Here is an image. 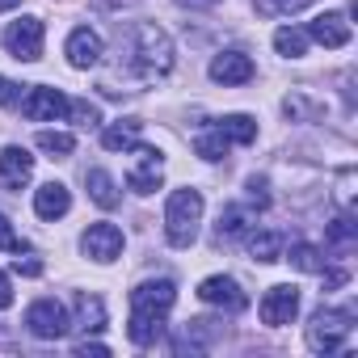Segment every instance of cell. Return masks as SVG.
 <instances>
[{"label": "cell", "instance_id": "6da1fadb", "mask_svg": "<svg viewBox=\"0 0 358 358\" xmlns=\"http://www.w3.org/2000/svg\"><path fill=\"white\" fill-rule=\"evenodd\" d=\"M122 51H127L122 68L135 72V85H152V80H160L173 68V43H169V34L156 22H135L127 30Z\"/></svg>", "mask_w": 358, "mask_h": 358}, {"label": "cell", "instance_id": "7a4b0ae2", "mask_svg": "<svg viewBox=\"0 0 358 358\" xmlns=\"http://www.w3.org/2000/svg\"><path fill=\"white\" fill-rule=\"evenodd\" d=\"M199 224H203V194L199 190H173L164 203V236L173 249H190L199 241Z\"/></svg>", "mask_w": 358, "mask_h": 358}, {"label": "cell", "instance_id": "3957f363", "mask_svg": "<svg viewBox=\"0 0 358 358\" xmlns=\"http://www.w3.org/2000/svg\"><path fill=\"white\" fill-rule=\"evenodd\" d=\"M350 333H354V316H350V312L320 308V312L312 316V324H308V345H312L316 354H337V350H345Z\"/></svg>", "mask_w": 358, "mask_h": 358}, {"label": "cell", "instance_id": "277c9868", "mask_svg": "<svg viewBox=\"0 0 358 358\" xmlns=\"http://www.w3.org/2000/svg\"><path fill=\"white\" fill-rule=\"evenodd\" d=\"M43 38H47V30H43L38 17H17V22H9V30H5V47H9V55L22 59V64H34V59L43 55Z\"/></svg>", "mask_w": 358, "mask_h": 358}, {"label": "cell", "instance_id": "5b68a950", "mask_svg": "<svg viewBox=\"0 0 358 358\" xmlns=\"http://www.w3.org/2000/svg\"><path fill=\"white\" fill-rule=\"evenodd\" d=\"M26 329L34 337H43V341H59L72 329V320H68V312H64L59 299H34L30 312H26Z\"/></svg>", "mask_w": 358, "mask_h": 358}, {"label": "cell", "instance_id": "8992f818", "mask_svg": "<svg viewBox=\"0 0 358 358\" xmlns=\"http://www.w3.org/2000/svg\"><path fill=\"white\" fill-rule=\"evenodd\" d=\"M173 303H177V287L169 278H148L131 291V312L135 316H169Z\"/></svg>", "mask_w": 358, "mask_h": 358}, {"label": "cell", "instance_id": "52a82bcc", "mask_svg": "<svg viewBox=\"0 0 358 358\" xmlns=\"http://www.w3.org/2000/svg\"><path fill=\"white\" fill-rule=\"evenodd\" d=\"M131 152H135V164L127 169V186H131L135 194H152V190H160L164 156H160L156 148H143V143H135Z\"/></svg>", "mask_w": 358, "mask_h": 358}, {"label": "cell", "instance_id": "ba28073f", "mask_svg": "<svg viewBox=\"0 0 358 358\" xmlns=\"http://www.w3.org/2000/svg\"><path fill=\"white\" fill-rule=\"evenodd\" d=\"M257 312H262V324H270V329L291 324V320H295V312H299V287H291V282L270 287V291L262 295Z\"/></svg>", "mask_w": 358, "mask_h": 358}, {"label": "cell", "instance_id": "9c48e42d", "mask_svg": "<svg viewBox=\"0 0 358 358\" xmlns=\"http://www.w3.org/2000/svg\"><path fill=\"white\" fill-rule=\"evenodd\" d=\"M22 114L30 122H55L68 114V97L59 89H47V85H34L26 97H22Z\"/></svg>", "mask_w": 358, "mask_h": 358}, {"label": "cell", "instance_id": "30bf717a", "mask_svg": "<svg viewBox=\"0 0 358 358\" xmlns=\"http://www.w3.org/2000/svg\"><path fill=\"white\" fill-rule=\"evenodd\" d=\"M199 299L211 303V308H228V312H241V308L249 303V295L241 291V282L228 278V274H211V278H203V282H199Z\"/></svg>", "mask_w": 358, "mask_h": 358}, {"label": "cell", "instance_id": "8fae6325", "mask_svg": "<svg viewBox=\"0 0 358 358\" xmlns=\"http://www.w3.org/2000/svg\"><path fill=\"white\" fill-rule=\"evenodd\" d=\"M64 55H68V64L80 68V72L97 68V64H101V34L89 30V26H76V30L68 34V43H64Z\"/></svg>", "mask_w": 358, "mask_h": 358}, {"label": "cell", "instance_id": "7c38bea8", "mask_svg": "<svg viewBox=\"0 0 358 358\" xmlns=\"http://www.w3.org/2000/svg\"><path fill=\"white\" fill-rule=\"evenodd\" d=\"M80 249H85V257H93V262H114L118 253H122V228H114V224H93L85 236H80Z\"/></svg>", "mask_w": 358, "mask_h": 358}, {"label": "cell", "instance_id": "4fadbf2b", "mask_svg": "<svg viewBox=\"0 0 358 358\" xmlns=\"http://www.w3.org/2000/svg\"><path fill=\"white\" fill-rule=\"evenodd\" d=\"M253 59L245 55V51H220L215 59H211V80L215 85H249L253 80Z\"/></svg>", "mask_w": 358, "mask_h": 358}, {"label": "cell", "instance_id": "5bb4252c", "mask_svg": "<svg viewBox=\"0 0 358 358\" xmlns=\"http://www.w3.org/2000/svg\"><path fill=\"white\" fill-rule=\"evenodd\" d=\"M34 177V156L17 143H9L5 152H0V182H5L9 190H22L26 182Z\"/></svg>", "mask_w": 358, "mask_h": 358}, {"label": "cell", "instance_id": "9a60e30c", "mask_svg": "<svg viewBox=\"0 0 358 358\" xmlns=\"http://www.w3.org/2000/svg\"><path fill=\"white\" fill-rule=\"evenodd\" d=\"M350 22H345V13H320L312 26H308V38H316L320 47H329V51H341L345 43H350Z\"/></svg>", "mask_w": 358, "mask_h": 358}, {"label": "cell", "instance_id": "2e32d148", "mask_svg": "<svg viewBox=\"0 0 358 358\" xmlns=\"http://www.w3.org/2000/svg\"><path fill=\"white\" fill-rule=\"evenodd\" d=\"M72 211V194H68V186L64 182H47V186H38L34 190V215L38 220H64Z\"/></svg>", "mask_w": 358, "mask_h": 358}, {"label": "cell", "instance_id": "e0dca14e", "mask_svg": "<svg viewBox=\"0 0 358 358\" xmlns=\"http://www.w3.org/2000/svg\"><path fill=\"white\" fill-rule=\"evenodd\" d=\"M85 186H89V199H93L97 207H106V211L118 207V186H114V177H110L106 169H89V173H85Z\"/></svg>", "mask_w": 358, "mask_h": 358}, {"label": "cell", "instance_id": "ac0fdd59", "mask_svg": "<svg viewBox=\"0 0 358 358\" xmlns=\"http://www.w3.org/2000/svg\"><path fill=\"white\" fill-rule=\"evenodd\" d=\"M139 118H122V122H114V127H106L101 131V148H110V152H131L135 143H139Z\"/></svg>", "mask_w": 358, "mask_h": 358}, {"label": "cell", "instance_id": "d6986e66", "mask_svg": "<svg viewBox=\"0 0 358 358\" xmlns=\"http://www.w3.org/2000/svg\"><path fill=\"white\" fill-rule=\"evenodd\" d=\"M76 329H89V333H97L101 324H106V303L97 299V295H76V320H72Z\"/></svg>", "mask_w": 358, "mask_h": 358}, {"label": "cell", "instance_id": "ffe728a7", "mask_svg": "<svg viewBox=\"0 0 358 358\" xmlns=\"http://www.w3.org/2000/svg\"><path fill=\"white\" fill-rule=\"evenodd\" d=\"M308 30H299V26H282V30H274V51L278 55H287V59H299V55H308Z\"/></svg>", "mask_w": 358, "mask_h": 358}, {"label": "cell", "instance_id": "44dd1931", "mask_svg": "<svg viewBox=\"0 0 358 358\" xmlns=\"http://www.w3.org/2000/svg\"><path fill=\"white\" fill-rule=\"evenodd\" d=\"M215 127L228 135V143H253V139H257V122H253L249 114H228V118H220Z\"/></svg>", "mask_w": 358, "mask_h": 358}, {"label": "cell", "instance_id": "7402d4cb", "mask_svg": "<svg viewBox=\"0 0 358 358\" xmlns=\"http://www.w3.org/2000/svg\"><path fill=\"white\" fill-rule=\"evenodd\" d=\"M287 262H291L295 270H303V274H324V257H320V249L308 245V241H295L291 253H287Z\"/></svg>", "mask_w": 358, "mask_h": 358}, {"label": "cell", "instance_id": "603a6c76", "mask_svg": "<svg viewBox=\"0 0 358 358\" xmlns=\"http://www.w3.org/2000/svg\"><path fill=\"white\" fill-rule=\"evenodd\" d=\"M194 148H199V156H203V160H224L232 143H228V135H224L220 127H207V131L194 139Z\"/></svg>", "mask_w": 358, "mask_h": 358}, {"label": "cell", "instance_id": "cb8c5ba5", "mask_svg": "<svg viewBox=\"0 0 358 358\" xmlns=\"http://www.w3.org/2000/svg\"><path fill=\"white\" fill-rule=\"evenodd\" d=\"M249 253L257 262H278L282 257V236L278 232H253L249 236Z\"/></svg>", "mask_w": 358, "mask_h": 358}, {"label": "cell", "instance_id": "d4e9b609", "mask_svg": "<svg viewBox=\"0 0 358 358\" xmlns=\"http://www.w3.org/2000/svg\"><path fill=\"white\" fill-rule=\"evenodd\" d=\"M38 148L51 152V156H72L76 152V135H68V131H38Z\"/></svg>", "mask_w": 358, "mask_h": 358}, {"label": "cell", "instance_id": "484cf974", "mask_svg": "<svg viewBox=\"0 0 358 358\" xmlns=\"http://www.w3.org/2000/svg\"><path fill=\"white\" fill-rule=\"evenodd\" d=\"M253 5H257V13H262V17H291V13L308 9L312 0H253Z\"/></svg>", "mask_w": 358, "mask_h": 358}, {"label": "cell", "instance_id": "4316f807", "mask_svg": "<svg viewBox=\"0 0 358 358\" xmlns=\"http://www.w3.org/2000/svg\"><path fill=\"white\" fill-rule=\"evenodd\" d=\"M245 220H249V215H245L241 207H228V211H220L215 236H220V241H232V236H241V232H245Z\"/></svg>", "mask_w": 358, "mask_h": 358}, {"label": "cell", "instance_id": "83f0119b", "mask_svg": "<svg viewBox=\"0 0 358 358\" xmlns=\"http://www.w3.org/2000/svg\"><path fill=\"white\" fill-rule=\"evenodd\" d=\"M358 236V224H354V215H337L333 224H329V245H350Z\"/></svg>", "mask_w": 358, "mask_h": 358}, {"label": "cell", "instance_id": "f1b7e54d", "mask_svg": "<svg viewBox=\"0 0 358 358\" xmlns=\"http://www.w3.org/2000/svg\"><path fill=\"white\" fill-rule=\"evenodd\" d=\"M68 114L80 127H97V106H89V101H68Z\"/></svg>", "mask_w": 358, "mask_h": 358}, {"label": "cell", "instance_id": "f546056e", "mask_svg": "<svg viewBox=\"0 0 358 358\" xmlns=\"http://www.w3.org/2000/svg\"><path fill=\"white\" fill-rule=\"evenodd\" d=\"M13 266H17V274H30V278L43 274V262H38L34 253H22V249H17V262H13Z\"/></svg>", "mask_w": 358, "mask_h": 358}, {"label": "cell", "instance_id": "4dcf8cb0", "mask_svg": "<svg viewBox=\"0 0 358 358\" xmlns=\"http://www.w3.org/2000/svg\"><path fill=\"white\" fill-rule=\"evenodd\" d=\"M0 249H13V253L22 249V241H17V232H13V224L5 215H0Z\"/></svg>", "mask_w": 358, "mask_h": 358}, {"label": "cell", "instance_id": "1f68e13d", "mask_svg": "<svg viewBox=\"0 0 358 358\" xmlns=\"http://www.w3.org/2000/svg\"><path fill=\"white\" fill-rule=\"evenodd\" d=\"M22 101V85H13L9 76H0V106H13Z\"/></svg>", "mask_w": 358, "mask_h": 358}, {"label": "cell", "instance_id": "d6a6232c", "mask_svg": "<svg viewBox=\"0 0 358 358\" xmlns=\"http://www.w3.org/2000/svg\"><path fill=\"white\" fill-rule=\"evenodd\" d=\"M5 308H13V282H9V274L0 270V312Z\"/></svg>", "mask_w": 358, "mask_h": 358}, {"label": "cell", "instance_id": "836d02e7", "mask_svg": "<svg viewBox=\"0 0 358 358\" xmlns=\"http://www.w3.org/2000/svg\"><path fill=\"white\" fill-rule=\"evenodd\" d=\"M89 354H110V345H101V341H80V345H76V358H89Z\"/></svg>", "mask_w": 358, "mask_h": 358}, {"label": "cell", "instance_id": "e575fe53", "mask_svg": "<svg viewBox=\"0 0 358 358\" xmlns=\"http://www.w3.org/2000/svg\"><path fill=\"white\" fill-rule=\"evenodd\" d=\"M22 0H0V13H9V9H17Z\"/></svg>", "mask_w": 358, "mask_h": 358}]
</instances>
